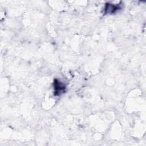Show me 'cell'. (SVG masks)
Wrapping results in <instances>:
<instances>
[{"mask_svg": "<svg viewBox=\"0 0 146 146\" xmlns=\"http://www.w3.org/2000/svg\"><path fill=\"white\" fill-rule=\"evenodd\" d=\"M54 90L55 94L56 95H60L61 94L64 92L65 86L63 84L56 79L54 80Z\"/></svg>", "mask_w": 146, "mask_h": 146, "instance_id": "obj_1", "label": "cell"}]
</instances>
